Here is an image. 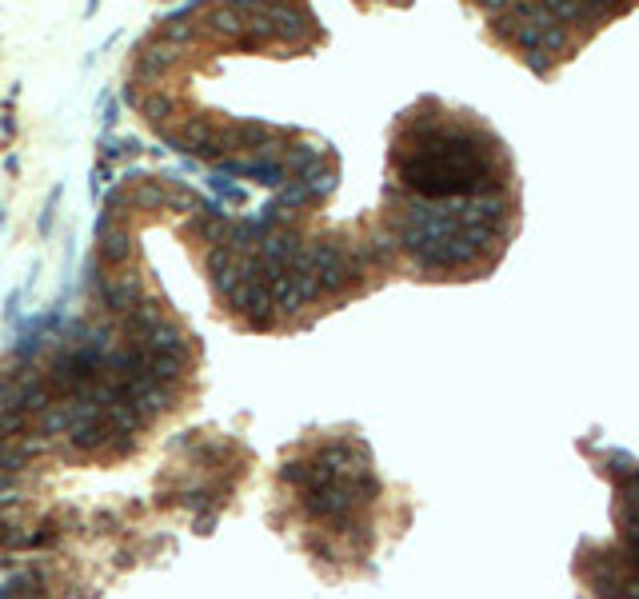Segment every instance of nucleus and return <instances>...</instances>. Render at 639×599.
<instances>
[{
	"label": "nucleus",
	"mask_w": 639,
	"mask_h": 599,
	"mask_svg": "<svg viewBox=\"0 0 639 599\" xmlns=\"http://www.w3.org/2000/svg\"><path fill=\"white\" fill-rule=\"evenodd\" d=\"M96 260L104 268L136 264V236H132L128 220H112V216H100L96 220Z\"/></svg>",
	"instance_id": "1"
},
{
	"label": "nucleus",
	"mask_w": 639,
	"mask_h": 599,
	"mask_svg": "<svg viewBox=\"0 0 639 599\" xmlns=\"http://www.w3.org/2000/svg\"><path fill=\"white\" fill-rule=\"evenodd\" d=\"M136 348H144V352H176V356H200V348H196V340L188 336V328L180 324V320H172V316H164L160 324L148 328L140 340H136Z\"/></svg>",
	"instance_id": "2"
},
{
	"label": "nucleus",
	"mask_w": 639,
	"mask_h": 599,
	"mask_svg": "<svg viewBox=\"0 0 639 599\" xmlns=\"http://www.w3.org/2000/svg\"><path fill=\"white\" fill-rule=\"evenodd\" d=\"M216 523H220V507H200V512H192V528H196V535H212V532H216Z\"/></svg>",
	"instance_id": "3"
},
{
	"label": "nucleus",
	"mask_w": 639,
	"mask_h": 599,
	"mask_svg": "<svg viewBox=\"0 0 639 599\" xmlns=\"http://www.w3.org/2000/svg\"><path fill=\"white\" fill-rule=\"evenodd\" d=\"M56 204H60V188H52L44 204V216H40V236H48V228H52V216H56Z\"/></svg>",
	"instance_id": "4"
},
{
	"label": "nucleus",
	"mask_w": 639,
	"mask_h": 599,
	"mask_svg": "<svg viewBox=\"0 0 639 599\" xmlns=\"http://www.w3.org/2000/svg\"><path fill=\"white\" fill-rule=\"evenodd\" d=\"M0 224H4V212H0Z\"/></svg>",
	"instance_id": "5"
}]
</instances>
